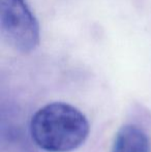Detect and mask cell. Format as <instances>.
I'll list each match as a JSON object with an SVG mask.
<instances>
[{
    "label": "cell",
    "instance_id": "cell-3",
    "mask_svg": "<svg viewBox=\"0 0 151 152\" xmlns=\"http://www.w3.org/2000/svg\"><path fill=\"white\" fill-rule=\"evenodd\" d=\"M112 152H151L149 138L142 128L127 124L117 132Z\"/></svg>",
    "mask_w": 151,
    "mask_h": 152
},
{
    "label": "cell",
    "instance_id": "cell-2",
    "mask_svg": "<svg viewBox=\"0 0 151 152\" xmlns=\"http://www.w3.org/2000/svg\"><path fill=\"white\" fill-rule=\"evenodd\" d=\"M0 29L15 50L30 53L39 44V25L25 0H0Z\"/></svg>",
    "mask_w": 151,
    "mask_h": 152
},
{
    "label": "cell",
    "instance_id": "cell-1",
    "mask_svg": "<svg viewBox=\"0 0 151 152\" xmlns=\"http://www.w3.org/2000/svg\"><path fill=\"white\" fill-rule=\"evenodd\" d=\"M30 132L39 148L49 152H69L85 142L89 134V123L75 107L64 102H52L33 115Z\"/></svg>",
    "mask_w": 151,
    "mask_h": 152
}]
</instances>
